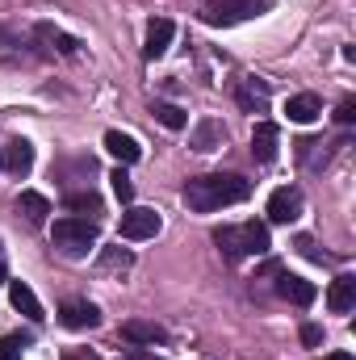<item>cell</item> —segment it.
<instances>
[{
	"mask_svg": "<svg viewBox=\"0 0 356 360\" xmlns=\"http://www.w3.org/2000/svg\"><path fill=\"white\" fill-rule=\"evenodd\" d=\"M298 252H302L306 260H319V264H327V256L314 248V239H310V235H298Z\"/></svg>",
	"mask_w": 356,
	"mask_h": 360,
	"instance_id": "484cf974",
	"label": "cell"
},
{
	"mask_svg": "<svg viewBox=\"0 0 356 360\" xmlns=\"http://www.w3.org/2000/svg\"><path fill=\"white\" fill-rule=\"evenodd\" d=\"M302 344H306V348H319V344H323V327L306 323V327H302Z\"/></svg>",
	"mask_w": 356,
	"mask_h": 360,
	"instance_id": "4316f807",
	"label": "cell"
},
{
	"mask_svg": "<svg viewBox=\"0 0 356 360\" xmlns=\"http://www.w3.org/2000/svg\"><path fill=\"white\" fill-rule=\"evenodd\" d=\"M0 172H4V151H0Z\"/></svg>",
	"mask_w": 356,
	"mask_h": 360,
	"instance_id": "f546056e",
	"label": "cell"
},
{
	"mask_svg": "<svg viewBox=\"0 0 356 360\" xmlns=\"http://www.w3.org/2000/svg\"><path fill=\"white\" fill-rule=\"evenodd\" d=\"M63 205H68V210H76V214H101V197H96L92 188L68 193V197H63Z\"/></svg>",
	"mask_w": 356,
	"mask_h": 360,
	"instance_id": "7402d4cb",
	"label": "cell"
},
{
	"mask_svg": "<svg viewBox=\"0 0 356 360\" xmlns=\"http://www.w3.org/2000/svg\"><path fill=\"white\" fill-rule=\"evenodd\" d=\"M0 285H4V264H0Z\"/></svg>",
	"mask_w": 356,
	"mask_h": 360,
	"instance_id": "4dcf8cb0",
	"label": "cell"
},
{
	"mask_svg": "<svg viewBox=\"0 0 356 360\" xmlns=\"http://www.w3.org/2000/svg\"><path fill=\"white\" fill-rule=\"evenodd\" d=\"M51 239H55V248L63 256H89V248H96L101 231H96L92 218H59L51 226Z\"/></svg>",
	"mask_w": 356,
	"mask_h": 360,
	"instance_id": "3957f363",
	"label": "cell"
},
{
	"mask_svg": "<svg viewBox=\"0 0 356 360\" xmlns=\"http://www.w3.org/2000/svg\"><path fill=\"white\" fill-rule=\"evenodd\" d=\"M214 243L222 248V256L231 264H239L243 256H268L272 239H268L265 222H243V226H218L214 231Z\"/></svg>",
	"mask_w": 356,
	"mask_h": 360,
	"instance_id": "7a4b0ae2",
	"label": "cell"
},
{
	"mask_svg": "<svg viewBox=\"0 0 356 360\" xmlns=\"http://www.w3.org/2000/svg\"><path fill=\"white\" fill-rule=\"evenodd\" d=\"M298 218H302V193L298 188H272V197H268V222L289 226Z\"/></svg>",
	"mask_w": 356,
	"mask_h": 360,
	"instance_id": "8992f818",
	"label": "cell"
},
{
	"mask_svg": "<svg viewBox=\"0 0 356 360\" xmlns=\"http://www.w3.org/2000/svg\"><path fill=\"white\" fill-rule=\"evenodd\" d=\"M336 122H340V126H352L356 122V101L352 96H344V101L336 105Z\"/></svg>",
	"mask_w": 356,
	"mask_h": 360,
	"instance_id": "d4e9b609",
	"label": "cell"
},
{
	"mask_svg": "<svg viewBox=\"0 0 356 360\" xmlns=\"http://www.w3.org/2000/svg\"><path fill=\"white\" fill-rule=\"evenodd\" d=\"M109 180H113L117 201H126V205H130V201H134V180L126 176V168H113V172H109Z\"/></svg>",
	"mask_w": 356,
	"mask_h": 360,
	"instance_id": "603a6c76",
	"label": "cell"
},
{
	"mask_svg": "<svg viewBox=\"0 0 356 360\" xmlns=\"http://www.w3.org/2000/svg\"><path fill=\"white\" fill-rule=\"evenodd\" d=\"M105 151H109L113 160H122V168L143 160V147H139L130 134H122V130H105Z\"/></svg>",
	"mask_w": 356,
	"mask_h": 360,
	"instance_id": "8fae6325",
	"label": "cell"
},
{
	"mask_svg": "<svg viewBox=\"0 0 356 360\" xmlns=\"http://www.w3.org/2000/svg\"><path fill=\"white\" fill-rule=\"evenodd\" d=\"M222 139H227L222 122L205 117V122H197V130H193V151H214V147H222Z\"/></svg>",
	"mask_w": 356,
	"mask_h": 360,
	"instance_id": "ac0fdd59",
	"label": "cell"
},
{
	"mask_svg": "<svg viewBox=\"0 0 356 360\" xmlns=\"http://www.w3.org/2000/svg\"><path fill=\"white\" fill-rule=\"evenodd\" d=\"M327 306H331L336 314H348V310H352L356 306V276H336V281H331Z\"/></svg>",
	"mask_w": 356,
	"mask_h": 360,
	"instance_id": "9a60e30c",
	"label": "cell"
},
{
	"mask_svg": "<svg viewBox=\"0 0 356 360\" xmlns=\"http://www.w3.org/2000/svg\"><path fill=\"white\" fill-rule=\"evenodd\" d=\"M265 8H268L265 0H205L201 4V21L205 25H239V21L260 17Z\"/></svg>",
	"mask_w": 356,
	"mask_h": 360,
	"instance_id": "277c9868",
	"label": "cell"
},
{
	"mask_svg": "<svg viewBox=\"0 0 356 360\" xmlns=\"http://www.w3.org/2000/svg\"><path fill=\"white\" fill-rule=\"evenodd\" d=\"M160 226H164V218H160L155 210H147V205H130V210L122 214V239H130V243L155 239Z\"/></svg>",
	"mask_w": 356,
	"mask_h": 360,
	"instance_id": "5b68a950",
	"label": "cell"
},
{
	"mask_svg": "<svg viewBox=\"0 0 356 360\" xmlns=\"http://www.w3.org/2000/svg\"><path fill=\"white\" fill-rule=\"evenodd\" d=\"M4 168L13 176H30V168H34V143L30 139H13L8 143V155H4Z\"/></svg>",
	"mask_w": 356,
	"mask_h": 360,
	"instance_id": "4fadbf2b",
	"label": "cell"
},
{
	"mask_svg": "<svg viewBox=\"0 0 356 360\" xmlns=\"http://www.w3.org/2000/svg\"><path fill=\"white\" fill-rule=\"evenodd\" d=\"M276 143H281V130L272 122H256V130H252V155L260 164H272L276 160Z\"/></svg>",
	"mask_w": 356,
	"mask_h": 360,
	"instance_id": "30bf717a",
	"label": "cell"
},
{
	"mask_svg": "<svg viewBox=\"0 0 356 360\" xmlns=\"http://www.w3.org/2000/svg\"><path fill=\"white\" fill-rule=\"evenodd\" d=\"M252 197V180L235 176V172H210V176L184 180V205L193 214H214L222 205H239Z\"/></svg>",
	"mask_w": 356,
	"mask_h": 360,
	"instance_id": "6da1fadb",
	"label": "cell"
},
{
	"mask_svg": "<svg viewBox=\"0 0 356 360\" xmlns=\"http://www.w3.org/2000/svg\"><path fill=\"white\" fill-rule=\"evenodd\" d=\"M122 335H126V340H134V344H168V331H164V327H155V323H143V319L122 323Z\"/></svg>",
	"mask_w": 356,
	"mask_h": 360,
	"instance_id": "e0dca14e",
	"label": "cell"
},
{
	"mask_svg": "<svg viewBox=\"0 0 356 360\" xmlns=\"http://www.w3.org/2000/svg\"><path fill=\"white\" fill-rule=\"evenodd\" d=\"M0 360H21V344H17V340H4V335H0Z\"/></svg>",
	"mask_w": 356,
	"mask_h": 360,
	"instance_id": "83f0119b",
	"label": "cell"
},
{
	"mask_svg": "<svg viewBox=\"0 0 356 360\" xmlns=\"http://www.w3.org/2000/svg\"><path fill=\"white\" fill-rule=\"evenodd\" d=\"M276 293H281L285 302H293V306H310V302L319 297V289H314L306 276H298V272H276Z\"/></svg>",
	"mask_w": 356,
	"mask_h": 360,
	"instance_id": "9c48e42d",
	"label": "cell"
},
{
	"mask_svg": "<svg viewBox=\"0 0 356 360\" xmlns=\"http://www.w3.org/2000/svg\"><path fill=\"white\" fill-rule=\"evenodd\" d=\"M8 302H13L25 319H34V323L42 319V302H38V293H34L25 281H8Z\"/></svg>",
	"mask_w": 356,
	"mask_h": 360,
	"instance_id": "5bb4252c",
	"label": "cell"
},
{
	"mask_svg": "<svg viewBox=\"0 0 356 360\" xmlns=\"http://www.w3.org/2000/svg\"><path fill=\"white\" fill-rule=\"evenodd\" d=\"M59 323H63L68 331H89V327H101V310H96L92 302L72 297V302L59 306Z\"/></svg>",
	"mask_w": 356,
	"mask_h": 360,
	"instance_id": "52a82bcc",
	"label": "cell"
},
{
	"mask_svg": "<svg viewBox=\"0 0 356 360\" xmlns=\"http://www.w3.org/2000/svg\"><path fill=\"white\" fill-rule=\"evenodd\" d=\"M235 96H239V105H243V109H252V113H256V109H265V96H268V92H265V84H260L256 92H252V89H239Z\"/></svg>",
	"mask_w": 356,
	"mask_h": 360,
	"instance_id": "cb8c5ba5",
	"label": "cell"
},
{
	"mask_svg": "<svg viewBox=\"0 0 356 360\" xmlns=\"http://www.w3.org/2000/svg\"><path fill=\"white\" fill-rule=\"evenodd\" d=\"M172 34H177V25L168 21V17H155L151 25H147V42H143V59H164L168 55V46H172Z\"/></svg>",
	"mask_w": 356,
	"mask_h": 360,
	"instance_id": "ba28073f",
	"label": "cell"
},
{
	"mask_svg": "<svg viewBox=\"0 0 356 360\" xmlns=\"http://www.w3.org/2000/svg\"><path fill=\"white\" fill-rule=\"evenodd\" d=\"M151 113H155L168 130H184V126H189V113H184L180 105H168V101H155V105H151Z\"/></svg>",
	"mask_w": 356,
	"mask_h": 360,
	"instance_id": "44dd1931",
	"label": "cell"
},
{
	"mask_svg": "<svg viewBox=\"0 0 356 360\" xmlns=\"http://www.w3.org/2000/svg\"><path fill=\"white\" fill-rule=\"evenodd\" d=\"M17 214H25V222H30V226H42V222H46V214H51V201H46L42 193L25 188V193L17 197Z\"/></svg>",
	"mask_w": 356,
	"mask_h": 360,
	"instance_id": "2e32d148",
	"label": "cell"
},
{
	"mask_svg": "<svg viewBox=\"0 0 356 360\" xmlns=\"http://www.w3.org/2000/svg\"><path fill=\"white\" fill-rule=\"evenodd\" d=\"M34 34H38V38H42V42L51 46V51H59V55H76V51H80V42H76L72 34H63V30H55L51 21H42V25H38Z\"/></svg>",
	"mask_w": 356,
	"mask_h": 360,
	"instance_id": "d6986e66",
	"label": "cell"
},
{
	"mask_svg": "<svg viewBox=\"0 0 356 360\" xmlns=\"http://www.w3.org/2000/svg\"><path fill=\"white\" fill-rule=\"evenodd\" d=\"M323 360H356L352 352H331V356H323Z\"/></svg>",
	"mask_w": 356,
	"mask_h": 360,
	"instance_id": "f1b7e54d",
	"label": "cell"
},
{
	"mask_svg": "<svg viewBox=\"0 0 356 360\" xmlns=\"http://www.w3.org/2000/svg\"><path fill=\"white\" fill-rule=\"evenodd\" d=\"M285 113H289V122L306 126V122H314V117L323 113V101H319L314 92H298V96H289V101H285Z\"/></svg>",
	"mask_w": 356,
	"mask_h": 360,
	"instance_id": "7c38bea8",
	"label": "cell"
},
{
	"mask_svg": "<svg viewBox=\"0 0 356 360\" xmlns=\"http://www.w3.org/2000/svg\"><path fill=\"white\" fill-rule=\"evenodd\" d=\"M101 272H130L134 269V256L126 248H101V260H96Z\"/></svg>",
	"mask_w": 356,
	"mask_h": 360,
	"instance_id": "ffe728a7",
	"label": "cell"
}]
</instances>
